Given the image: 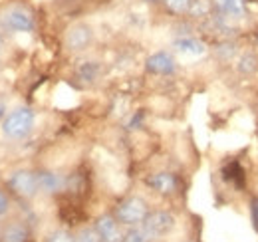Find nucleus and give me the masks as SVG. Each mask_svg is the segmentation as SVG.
<instances>
[{
    "instance_id": "1",
    "label": "nucleus",
    "mask_w": 258,
    "mask_h": 242,
    "mask_svg": "<svg viewBox=\"0 0 258 242\" xmlns=\"http://www.w3.org/2000/svg\"><path fill=\"white\" fill-rule=\"evenodd\" d=\"M38 28V18L26 2H10L0 8V30L8 34H32Z\"/></svg>"
},
{
    "instance_id": "2",
    "label": "nucleus",
    "mask_w": 258,
    "mask_h": 242,
    "mask_svg": "<svg viewBox=\"0 0 258 242\" xmlns=\"http://www.w3.org/2000/svg\"><path fill=\"white\" fill-rule=\"evenodd\" d=\"M36 125V113L32 107H16L6 113V117L0 123V131L8 141H26L34 131Z\"/></svg>"
},
{
    "instance_id": "3",
    "label": "nucleus",
    "mask_w": 258,
    "mask_h": 242,
    "mask_svg": "<svg viewBox=\"0 0 258 242\" xmlns=\"http://www.w3.org/2000/svg\"><path fill=\"white\" fill-rule=\"evenodd\" d=\"M149 203L139 197V195H127L121 201H117V205L113 207V216L119 220L121 226H139L145 216L149 214Z\"/></svg>"
},
{
    "instance_id": "4",
    "label": "nucleus",
    "mask_w": 258,
    "mask_h": 242,
    "mask_svg": "<svg viewBox=\"0 0 258 242\" xmlns=\"http://www.w3.org/2000/svg\"><path fill=\"white\" fill-rule=\"evenodd\" d=\"M6 189L22 199V201H32L40 193V183H38V171L32 169H16L6 177Z\"/></svg>"
},
{
    "instance_id": "5",
    "label": "nucleus",
    "mask_w": 258,
    "mask_h": 242,
    "mask_svg": "<svg viewBox=\"0 0 258 242\" xmlns=\"http://www.w3.org/2000/svg\"><path fill=\"white\" fill-rule=\"evenodd\" d=\"M94 40H96V32L92 28V24L84 20L72 22L64 32V48L72 54H82L90 50Z\"/></svg>"
},
{
    "instance_id": "6",
    "label": "nucleus",
    "mask_w": 258,
    "mask_h": 242,
    "mask_svg": "<svg viewBox=\"0 0 258 242\" xmlns=\"http://www.w3.org/2000/svg\"><path fill=\"white\" fill-rule=\"evenodd\" d=\"M177 224V218L171 211H149V214L145 216V220L139 224L143 228V232L147 234L149 240H159L163 236H167Z\"/></svg>"
},
{
    "instance_id": "7",
    "label": "nucleus",
    "mask_w": 258,
    "mask_h": 242,
    "mask_svg": "<svg viewBox=\"0 0 258 242\" xmlns=\"http://www.w3.org/2000/svg\"><path fill=\"white\" fill-rule=\"evenodd\" d=\"M145 187L149 191H153L159 197H175L177 193H181V177L173 171H153L149 173L145 179Z\"/></svg>"
},
{
    "instance_id": "8",
    "label": "nucleus",
    "mask_w": 258,
    "mask_h": 242,
    "mask_svg": "<svg viewBox=\"0 0 258 242\" xmlns=\"http://www.w3.org/2000/svg\"><path fill=\"white\" fill-rule=\"evenodd\" d=\"M145 72L159 78H173L179 72V62L173 52L169 50H157L145 58Z\"/></svg>"
},
{
    "instance_id": "9",
    "label": "nucleus",
    "mask_w": 258,
    "mask_h": 242,
    "mask_svg": "<svg viewBox=\"0 0 258 242\" xmlns=\"http://www.w3.org/2000/svg\"><path fill=\"white\" fill-rule=\"evenodd\" d=\"M258 0H213V8L217 14L230 18L232 22H242L250 18V4Z\"/></svg>"
},
{
    "instance_id": "10",
    "label": "nucleus",
    "mask_w": 258,
    "mask_h": 242,
    "mask_svg": "<svg viewBox=\"0 0 258 242\" xmlns=\"http://www.w3.org/2000/svg\"><path fill=\"white\" fill-rule=\"evenodd\" d=\"M173 52L175 54H181V56H187V58H201V56H207L209 54V44L205 42V38L201 36H179L173 40L171 44Z\"/></svg>"
},
{
    "instance_id": "11",
    "label": "nucleus",
    "mask_w": 258,
    "mask_h": 242,
    "mask_svg": "<svg viewBox=\"0 0 258 242\" xmlns=\"http://www.w3.org/2000/svg\"><path fill=\"white\" fill-rule=\"evenodd\" d=\"M96 230L101 236V242H121L123 240V234H121V224L119 220L111 214H101L97 216L96 222H94Z\"/></svg>"
},
{
    "instance_id": "12",
    "label": "nucleus",
    "mask_w": 258,
    "mask_h": 242,
    "mask_svg": "<svg viewBox=\"0 0 258 242\" xmlns=\"http://www.w3.org/2000/svg\"><path fill=\"white\" fill-rule=\"evenodd\" d=\"M234 72L242 78H252L258 74V50L254 48H242L240 54L234 60Z\"/></svg>"
},
{
    "instance_id": "13",
    "label": "nucleus",
    "mask_w": 258,
    "mask_h": 242,
    "mask_svg": "<svg viewBox=\"0 0 258 242\" xmlns=\"http://www.w3.org/2000/svg\"><path fill=\"white\" fill-rule=\"evenodd\" d=\"M38 183H40V193L50 195V197L62 195L66 189L64 175H60V173H56V171H48V169L38 171Z\"/></svg>"
},
{
    "instance_id": "14",
    "label": "nucleus",
    "mask_w": 258,
    "mask_h": 242,
    "mask_svg": "<svg viewBox=\"0 0 258 242\" xmlns=\"http://www.w3.org/2000/svg\"><path fill=\"white\" fill-rule=\"evenodd\" d=\"M0 242H30V228L24 220H10L0 228Z\"/></svg>"
},
{
    "instance_id": "15",
    "label": "nucleus",
    "mask_w": 258,
    "mask_h": 242,
    "mask_svg": "<svg viewBox=\"0 0 258 242\" xmlns=\"http://www.w3.org/2000/svg\"><path fill=\"white\" fill-rule=\"evenodd\" d=\"M211 50H213L215 58L221 64H234L236 56L240 54V44H238L236 38H232V40H217Z\"/></svg>"
},
{
    "instance_id": "16",
    "label": "nucleus",
    "mask_w": 258,
    "mask_h": 242,
    "mask_svg": "<svg viewBox=\"0 0 258 242\" xmlns=\"http://www.w3.org/2000/svg\"><path fill=\"white\" fill-rule=\"evenodd\" d=\"M221 177H223V181L228 183V185H232V187L238 189V191H242L244 185H246L244 169H242V165H240L238 161H230V163L223 165V169H221Z\"/></svg>"
},
{
    "instance_id": "17",
    "label": "nucleus",
    "mask_w": 258,
    "mask_h": 242,
    "mask_svg": "<svg viewBox=\"0 0 258 242\" xmlns=\"http://www.w3.org/2000/svg\"><path fill=\"white\" fill-rule=\"evenodd\" d=\"M101 72H103V68H101L99 62L84 60V62H80L78 68H76V78H78L80 82L92 86V84H96L97 80L101 78Z\"/></svg>"
},
{
    "instance_id": "18",
    "label": "nucleus",
    "mask_w": 258,
    "mask_h": 242,
    "mask_svg": "<svg viewBox=\"0 0 258 242\" xmlns=\"http://www.w3.org/2000/svg\"><path fill=\"white\" fill-rule=\"evenodd\" d=\"M215 14V8H213V0H193L191 2V8L187 12V18L193 20L195 24H201L205 22L207 18H211Z\"/></svg>"
},
{
    "instance_id": "19",
    "label": "nucleus",
    "mask_w": 258,
    "mask_h": 242,
    "mask_svg": "<svg viewBox=\"0 0 258 242\" xmlns=\"http://www.w3.org/2000/svg\"><path fill=\"white\" fill-rule=\"evenodd\" d=\"M193 0H161V8L165 14L173 16V18H185L189 8H191Z\"/></svg>"
},
{
    "instance_id": "20",
    "label": "nucleus",
    "mask_w": 258,
    "mask_h": 242,
    "mask_svg": "<svg viewBox=\"0 0 258 242\" xmlns=\"http://www.w3.org/2000/svg\"><path fill=\"white\" fill-rule=\"evenodd\" d=\"M60 218L66 224L74 226V224H80L84 220V212L80 211V207L74 203V199H68V203L60 207Z\"/></svg>"
},
{
    "instance_id": "21",
    "label": "nucleus",
    "mask_w": 258,
    "mask_h": 242,
    "mask_svg": "<svg viewBox=\"0 0 258 242\" xmlns=\"http://www.w3.org/2000/svg\"><path fill=\"white\" fill-rule=\"evenodd\" d=\"M76 242H101V236L96 230V226H84L76 234Z\"/></svg>"
},
{
    "instance_id": "22",
    "label": "nucleus",
    "mask_w": 258,
    "mask_h": 242,
    "mask_svg": "<svg viewBox=\"0 0 258 242\" xmlns=\"http://www.w3.org/2000/svg\"><path fill=\"white\" fill-rule=\"evenodd\" d=\"M121 242H151L147 238V234L143 232L141 226H131L127 232L123 234V240Z\"/></svg>"
},
{
    "instance_id": "23",
    "label": "nucleus",
    "mask_w": 258,
    "mask_h": 242,
    "mask_svg": "<svg viewBox=\"0 0 258 242\" xmlns=\"http://www.w3.org/2000/svg\"><path fill=\"white\" fill-rule=\"evenodd\" d=\"M46 242H76V236L70 230H66V228H58V230L48 234Z\"/></svg>"
},
{
    "instance_id": "24",
    "label": "nucleus",
    "mask_w": 258,
    "mask_h": 242,
    "mask_svg": "<svg viewBox=\"0 0 258 242\" xmlns=\"http://www.w3.org/2000/svg\"><path fill=\"white\" fill-rule=\"evenodd\" d=\"M12 209V201H10V195H8V191H4L2 187H0V218H4L8 212Z\"/></svg>"
},
{
    "instance_id": "25",
    "label": "nucleus",
    "mask_w": 258,
    "mask_h": 242,
    "mask_svg": "<svg viewBox=\"0 0 258 242\" xmlns=\"http://www.w3.org/2000/svg\"><path fill=\"white\" fill-rule=\"evenodd\" d=\"M248 211H250L252 224H254V228L258 230V197H252V199H250V207H248Z\"/></svg>"
},
{
    "instance_id": "26",
    "label": "nucleus",
    "mask_w": 258,
    "mask_h": 242,
    "mask_svg": "<svg viewBox=\"0 0 258 242\" xmlns=\"http://www.w3.org/2000/svg\"><path fill=\"white\" fill-rule=\"evenodd\" d=\"M141 119H143V111H139V113H135L131 121L127 123V129H137L139 125H141Z\"/></svg>"
},
{
    "instance_id": "27",
    "label": "nucleus",
    "mask_w": 258,
    "mask_h": 242,
    "mask_svg": "<svg viewBox=\"0 0 258 242\" xmlns=\"http://www.w3.org/2000/svg\"><path fill=\"white\" fill-rule=\"evenodd\" d=\"M4 48H6V38H4V34L0 30V56L4 54Z\"/></svg>"
},
{
    "instance_id": "28",
    "label": "nucleus",
    "mask_w": 258,
    "mask_h": 242,
    "mask_svg": "<svg viewBox=\"0 0 258 242\" xmlns=\"http://www.w3.org/2000/svg\"><path fill=\"white\" fill-rule=\"evenodd\" d=\"M4 117H6V103H4V101H0V123H2Z\"/></svg>"
},
{
    "instance_id": "29",
    "label": "nucleus",
    "mask_w": 258,
    "mask_h": 242,
    "mask_svg": "<svg viewBox=\"0 0 258 242\" xmlns=\"http://www.w3.org/2000/svg\"><path fill=\"white\" fill-rule=\"evenodd\" d=\"M141 2H145L149 6H161V0H141Z\"/></svg>"
}]
</instances>
